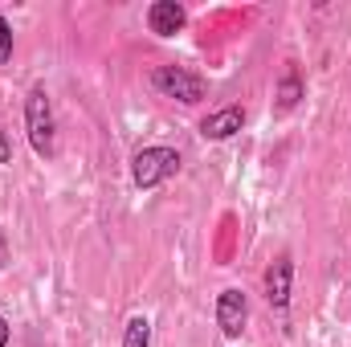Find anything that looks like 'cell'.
<instances>
[{
  "instance_id": "6",
  "label": "cell",
  "mask_w": 351,
  "mask_h": 347,
  "mask_svg": "<svg viewBox=\"0 0 351 347\" xmlns=\"http://www.w3.org/2000/svg\"><path fill=\"white\" fill-rule=\"evenodd\" d=\"M241 127H245V110H241V106H221V110H213V115L200 119V135L213 139V143L233 139Z\"/></svg>"
},
{
  "instance_id": "2",
  "label": "cell",
  "mask_w": 351,
  "mask_h": 347,
  "mask_svg": "<svg viewBox=\"0 0 351 347\" xmlns=\"http://www.w3.org/2000/svg\"><path fill=\"white\" fill-rule=\"evenodd\" d=\"M180 172V152L176 147H143V152H135V160H131V180H135V188H160L164 180H172Z\"/></svg>"
},
{
  "instance_id": "8",
  "label": "cell",
  "mask_w": 351,
  "mask_h": 347,
  "mask_svg": "<svg viewBox=\"0 0 351 347\" xmlns=\"http://www.w3.org/2000/svg\"><path fill=\"white\" fill-rule=\"evenodd\" d=\"M274 98H278V110H294V106H298V98H302V74H298V66H294V62L282 70Z\"/></svg>"
},
{
  "instance_id": "4",
  "label": "cell",
  "mask_w": 351,
  "mask_h": 347,
  "mask_svg": "<svg viewBox=\"0 0 351 347\" xmlns=\"http://www.w3.org/2000/svg\"><path fill=\"white\" fill-rule=\"evenodd\" d=\"M245 323H250V298L241 290H221V298H217V327H221V335L225 339H241Z\"/></svg>"
},
{
  "instance_id": "10",
  "label": "cell",
  "mask_w": 351,
  "mask_h": 347,
  "mask_svg": "<svg viewBox=\"0 0 351 347\" xmlns=\"http://www.w3.org/2000/svg\"><path fill=\"white\" fill-rule=\"evenodd\" d=\"M12 58V25L0 16V62H8Z\"/></svg>"
},
{
  "instance_id": "1",
  "label": "cell",
  "mask_w": 351,
  "mask_h": 347,
  "mask_svg": "<svg viewBox=\"0 0 351 347\" xmlns=\"http://www.w3.org/2000/svg\"><path fill=\"white\" fill-rule=\"evenodd\" d=\"M25 131H29V143L41 160H53L58 152V123H53V102H49V90L33 86L25 98Z\"/></svg>"
},
{
  "instance_id": "11",
  "label": "cell",
  "mask_w": 351,
  "mask_h": 347,
  "mask_svg": "<svg viewBox=\"0 0 351 347\" xmlns=\"http://www.w3.org/2000/svg\"><path fill=\"white\" fill-rule=\"evenodd\" d=\"M0 164H12V143H8L4 127H0Z\"/></svg>"
},
{
  "instance_id": "13",
  "label": "cell",
  "mask_w": 351,
  "mask_h": 347,
  "mask_svg": "<svg viewBox=\"0 0 351 347\" xmlns=\"http://www.w3.org/2000/svg\"><path fill=\"white\" fill-rule=\"evenodd\" d=\"M0 347H8V319L0 315Z\"/></svg>"
},
{
  "instance_id": "9",
  "label": "cell",
  "mask_w": 351,
  "mask_h": 347,
  "mask_svg": "<svg viewBox=\"0 0 351 347\" xmlns=\"http://www.w3.org/2000/svg\"><path fill=\"white\" fill-rule=\"evenodd\" d=\"M123 347H152V319L147 315H135L123 331Z\"/></svg>"
},
{
  "instance_id": "5",
  "label": "cell",
  "mask_w": 351,
  "mask_h": 347,
  "mask_svg": "<svg viewBox=\"0 0 351 347\" xmlns=\"http://www.w3.org/2000/svg\"><path fill=\"white\" fill-rule=\"evenodd\" d=\"M290 290H294V258L282 254L274 258V265L265 270V298L274 311H286L290 307Z\"/></svg>"
},
{
  "instance_id": "12",
  "label": "cell",
  "mask_w": 351,
  "mask_h": 347,
  "mask_svg": "<svg viewBox=\"0 0 351 347\" xmlns=\"http://www.w3.org/2000/svg\"><path fill=\"white\" fill-rule=\"evenodd\" d=\"M8 265V237H4V229H0V270Z\"/></svg>"
},
{
  "instance_id": "7",
  "label": "cell",
  "mask_w": 351,
  "mask_h": 347,
  "mask_svg": "<svg viewBox=\"0 0 351 347\" xmlns=\"http://www.w3.org/2000/svg\"><path fill=\"white\" fill-rule=\"evenodd\" d=\"M184 25H188V12H184L180 0H156L147 8V29L160 33V37H176Z\"/></svg>"
},
{
  "instance_id": "3",
  "label": "cell",
  "mask_w": 351,
  "mask_h": 347,
  "mask_svg": "<svg viewBox=\"0 0 351 347\" xmlns=\"http://www.w3.org/2000/svg\"><path fill=\"white\" fill-rule=\"evenodd\" d=\"M152 86L160 90V94H168V98H180V102H200L204 98V90L208 82L200 78V74H192V70H184V66H160L156 74H152Z\"/></svg>"
}]
</instances>
